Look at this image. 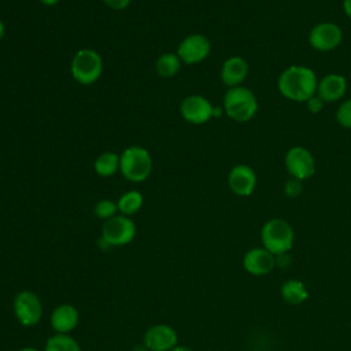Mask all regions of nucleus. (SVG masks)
I'll list each match as a JSON object with an SVG mask.
<instances>
[{"label":"nucleus","instance_id":"nucleus-18","mask_svg":"<svg viewBox=\"0 0 351 351\" xmlns=\"http://www.w3.org/2000/svg\"><path fill=\"white\" fill-rule=\"evenodd\" d=\"M280 295L285 303L291 306H299L308 299V289L303 281L298 278H289L281 284Z\"/></svg>","mask_w":351,"mask_h":351},{"label":"nucleus","instance_id":"nucleus-5","mask_svg":"<svg viewBox=\"0 0 351 351\" xmlns=\"http://www.w3.org/2000/svg\"><path fill=\"white\" fill-rule=\"evenodd\" d=\"M136 232V223L130 217L117 214L112 218L104 221L99 244H101L103 250L122 247L133 241Z\"/></svg>","mask_w":351,"mask_h":351},{"label":"nucleus","instance_id":"nucleus-9","mask_svg":"<svg viewBox=\"0 0 351 351\" xmlns=\"http://www.w3.org/2000/svg\"><path fill=\"white\" fill-rule=\"evenodd\" d=\"M307 41L310 47L318 52H332L340 47L343 30L335 22H318L310 29Z\"/></svg>","mask_w":351,"mask_h":351},{"label":"nucleus","instance_id":"nucleus-21","mask_svg":"<svg viewBox=\"0 0 351 351\" xmlns=\"http://www.w3.org/2000/svg\"><path fill=\"white\" fill-rule=\"evenodd\" d=\"M143 203H144V197L138 191L125 192L117 202L118 211L126 217L136 214L143 207Z\"/></svg>","mask_w":351,"mask_h":351},{"label":"nucleus","instance_id":"nucleus-34","mask_svg":"<svg viewBox=\"0 0 351 351\" xmlns=\"http://www.w3.org/2000/svg\"><path fill=\"white\" fill-rule=\"evenodd\" d=\"M208 351H213V350H208Z\"/></svg>","mask_w":351,"mask_h":351},{"label":"nucleus","instance_id":"nucleus-27","mask_svg":"<svg viewBox=\"0 0 351 351\" xmlns=\"http://www.w3.org/2000/svg\"><path fill=\"white\" fill-rule=\"evenodd\" d=\"M106 3V5L111 10H115V11H121V10H125L132 0H103Z\"/></svg>","mask_w":351,"mask_h":351},{"label":"nucleus","instance_id":"nucleus-15","mask_svg":"<svg viewBox=\"0 0 351 351\" xmlns=\"http://www.w3.org/2000/svg\"><path fill=\"white\" fill-rule=\"evenodd\" d=\"M248 63L243 56H229L223 60L219 71V78L222 84L228 88H234L243 85L248 75Z\"/></svg>","mask_w":351,"mask_h":351},{"label":"nucleus","instance_id":"nucleus-31","mask_svg":"<svg viewBox=\"0 0 351 351\" xmlns=\"http://www.w3.org/2000/svg\"><path fill=\"white\" fill-rule=\"evenodd\" d=\"M132 351H149L143 343L141 344H137V346H134L133 348H132Z\"/></svg>","mask_w":351,"mask_h":351},{"label":"nucleus","instance_id":"nucleus-7","mask_svg":"<svg viewBox=\"0 0 351 351\" xmlns=\"http://www.w3.org/2000/svg\"><path fill=\"white\" fill-rule=\"evenodd\" d=\"M15 319L26 328L37 325L43 318V303L38 295L30 289L18 292L12 302Z\"/></svg>","mask_w":351,"mask_h":351},{"label":"nucleus","instance_id":"nucleus-11","mask_svg":"<svg viewBox=\"0 0 351 351\" xmlns=\"http://www.w3.org/2000/svg\"><path fill=\"white\" fill-rule=\"evenodd\" d=\"M180 112L186 122L203 125L214 118V106L202 95H189L181 101Z\"/></svg>","mask_w":351,"mask_h":351},{"label":"nucleus","instance_id":"nucleus-10","mask_svg":"<svg viewBox=\"0 0 351 351\" xmlns=\"http://www.w3.org/2000/svg\"><path fill=\"white\" fill-rule=\"evenodd\" d=\"M211 52L210 40L200 33L186 36L177 48V55L185 64H197L208 58Z\"/></svg>","mask_w":351,"mask_h":351},{"label":"nucleus","instance_id":"nucleus-12","mask_svg":"<svg viewBox=\"0 0 351 351\" xmlns=\"http://www.w3.org/2000/svg\"><path fill=\"white\" fill-rule=\"evenodd\" d=\"M178 341L176 329L167 324L149 326L143 336V344L149 351H171Z\"/></svg>","mask_w":351,"mask_h":351},{"label":"nucleus","instance_id":"nucleus-3","mask_svg":"<svg viewBox=\"0 0 351 351\" xmlns=\"http://www.w3.org/2000/svg\"><path fill=\"white\" fill-rule=\"evenodd\" d=\"M262 247L273 255L287 254L295 243V232L292 225L282 218L267 219L261 229Z\"/></svg>","mask_w":351,"mask_h":351},{"label":"nucleus","instance_id":"nucleus-25","mask_svg":"<svg viewBox=\"0 0 351 351\" xmlns=\"http://www.w3.org/2000/svg\"><path fill=\"white\" fill-rule=\"evenodd\" d=\"M282 191H284V195L288 196L289 199H296V197H299L303 193V181L289 177L284 182Z\"/></svg>","mask_w":351,"mask_h":351},{"label":"nucleus","instance_id":"nucleus-13","mask_svg":"<svg viewBox=\"0 0 351 351\" xmlns=\"http://www.w3.org/2000/svg\"><path fill=\"white\" fill-rule=\"evenodd\" d=\"M256 181L255 170L244 163L233 166L228 174V186L230 192L240 197L251 196L256 188Z\"/></svg>","mask_w":351,"mask_h":351},{"label":"nucleus","instance_id":"nucleus-4","mask_svg":"<svg viewBox=\"0 0 351 351\" xmlns=\"http://www.w3.org/2000/svg\"><path fill=\"white\" fill-rule=\"evenodd\" d=\"M151 170V154L140 145L128 147L119 155V171L128 181L143 182L149 177Z\"/></svg>","mask_w":351,"mask_h":351},{"label":"nucleus","instance_id":"nucleus-29","mask_svg":"<svg viewBox=\"0 0 351 351\" xmlns=\"http://www.w3.org/2000/svg\"><path fill=\"white\" fill-rule=\"evenodd\" d=\"M60 0H40V3H43L44 5H48V7H52V5H56Z\"/></svg>","mask_w":351,"mask_h":351},{"label":"nucleus","instance_id":"nucleus-8","mask_svg":"<svg viewBox=\"0 0 351 351\" xmlns=\"http://www.w3.org/2000/svg\"><path fill=\"white\" fill-rule=\"evenodd\" d=\"M284 166L289 177L300 181L311 178L317 170V163L313 154L303 145H293L285 152Z\"/></svg>","mask_w":351,"mask_h":351},{"label":"nucleus","instance_id":"nucleus-32","mask_svg":"<svg viewBox=\"0 0 351 351\" xmlns=\"http://www.w3.org/2000/svg\"><path fill=\"white\" fill-rule=\"evenodd\" d=\"M4 34H5V25H4V22L0 19V41L3 40Z\"/></svg>","mask_w":351,"mask_h":351},{"label":"nucleus","instance_id":"nucleus-24","mask_svg":"<svg viewBox=\"0 0 351 351\" xmlns=\"http://www.w3.org/2000/svg\"><path fill=\"white\" fill-rule=\"evenodd\" d=\"M336 122L344 128L351 130V97L343 100L337 108H336V114H335Z\"/></svg>","mask_w":351,"mask_h":351},{"label":"nucleus","instance_id":"nucleus-14","mask_svg":"<svg viewBox=\"0 0 351 351\" xmlns=\"http://www.w3.org/2000/svg\"><path fill=\"white\" fill-rule=\"evenodd\" d=\"M243 267L251 276H266L276 267V255L263 247L251 248L243 256Z\"/></svg>","mask_w":351,"mask_h":351},{"label":"nucleus","instance_id":"nucleus-23","mask_svg":"<svg viewBox=\"0 0 351 351\" xmlns=\"http://www.w3.org/2000/svg\"><path fill=\"white\" fill-rule=\"evenodd\" d=\"M117 211H118V204L111 199H101L93 207L95 215L103 221H107L114 215H117Z\"/></svg>","mask_w":351,"mask_h":351},{"label":"nucleus","instance_id":"nucleus-28","mask_svg":"<svg viewBox=\"0 0 351 351\" xmlns=\"http://www.w3.org/2000/svg\"><path fill=\"white\" fill-rule=\"evenodd\" d=\"M343 12L351 21V0H343Z\"/></svg>","mask_w":351,"mask_h":351},{"label":"nucleus","instance_id":"nucleus-16","mask_svg":"<svg viewBox=\"0 0 351 351\" xmlns=\"http://www.w3.org/2000/svg\"><path fill=\"white\" fill-rule=\"evenodd\" d=\"M347 92V80L339 73H328L318 80L317 95L326 103H336Z\"/></svg>","mask_w":351,"mask_h":351},{"label":"nucleus","instance_id":"nucleus-6","mask_svg":"<svg viewBox=\"0 0 351 351\" xmlns=\"http://www.w3.org/2000/svg\"><path fill=\"white\" fill-rule=\"evenodd\" d=\"M73 78L81 85L95 84L103 73V59L100 53L90 48L80 49L74 53L70 64Z\"/></svg>","mask_w":351,"mask_h":351},{"label":"nucleus","instance_id":"nucleus-1","mask_svg":"<svg viewBox=\"0 0 351 351\" xmlns=\"http://www.w3.org/2000/svg\"><path fill=\"white\" fill-rule=\"evenodd\" d=\"M318 77L315 71L303 64L285 67L277 78V89L282 97L291 101L306 103L317 93Z\"/></svg>","mask_w":351,"mask_h":351},{"label":"nucleus","instance_id":"nucleus-2","mask_svg":"<svg viewBox=\"0 0 351 351\" xmlns=\"http://www.w3.org/2000/svg\"><path fill=\"white\" fill-rule=\"evenodd\" d=\"M222 108L225 115H228L232 121L248 122L256 115L259 104L255 93L250 88L240 85L228 88L223 96Z\"/></svg>","mask_w":351,"mask_h":351},{"label":"nucleus","instance_id":"nucleus-19","mask_svg":"<svg viewBox=\"0 0 351 351\" xmlns=\"http://www.w3.org/2000/svg\"><path fill=\"white\" fill-rule=\"evenodd\" d=\"M93 169L100 177H111L119 170V155L112 151L100 154L93 163Z\"/></svg>","mask_w":351,"mask_h":351},{"label":"nucleus","instance_id":"nucleus-17","mask_svg":"<svg viewBox=\"0 0 351 351\" xmlns=\"http://www.w3.org/2000/svg\"><path fill=\"white\" fill-rule=\"evenodd\" d=\"M49 322L55 333L70 335L80 322V313L75 306L70 303H62L52 310Z\"/></svg>","mask_w":351,"mask_h":351},{"label":"nucleus","instance_id":"nucleus-22","mask_svg":"<svg viewBox=\"0 0 351 351\" xmlns=\"http://www.w3.org/2000/svg\"><path fill=\"white\" fill-rule=\"evenodd\" d=\"M44 351H82L80 343L70 335L55 333L48 337Z\"/></svg>","mask_w":351,"mask_h":351},{"label":"nucleus","instance_id":"nucleus-26","mask_svg":"<svg viewBox=\"0 0 351 351\" xmlns=\"http://www.w3.org/2000/svg\"><path fill=\"white\" fill-rule=\"evenodd\" d=\"M306 110L311 114H318L324 110V106H325V101L315 93L314 96H311L308 100H306Z\"/></svg>","mask_w":351,"mask_h":351},{"label":"nucleus","instance_id":"nucleus-33","mask_svg":"<svg viewBox=\"0 0 351 351\" xmlns=\"http://www.w3.org/2000/svg\"><path fill=\"white\" fill-rule=\"evenodd\" d=\"M18 351H40V350H37V348H34V347H22V348H19Z\"/></svg>","mask_w":351,"mask_h":351},{"label":"nucleus","instance_id":"nucleus-20","mask_svg":"<svg viewBox=\"0 0 351 351\" xmlns=\"http://www.w3.org/2000/svg\"><path fill=\"white\" fill-rule=\"evenodd\" d=\"M181 63L182 62L177 53L166 52L158 58V60L155 63V69L160 77L170 78V77H174L180 71Z\"/></svg>","mask_w":351,"mask_h":351},{"label":"nucleus","instance_id":"nucleus-30","mask_svg":"<svg viewBox=\"0 0 351 351\" xmlns=\"http://www.w3.org/2000/svg\"><path fill=\"white\" fill-rule=\"evenodd\" d=\"M171 351H193V350L189 348L188 346H178V344H177Z\"/></svg>","mask_w":351,"mask_h":351}]
</instances>
